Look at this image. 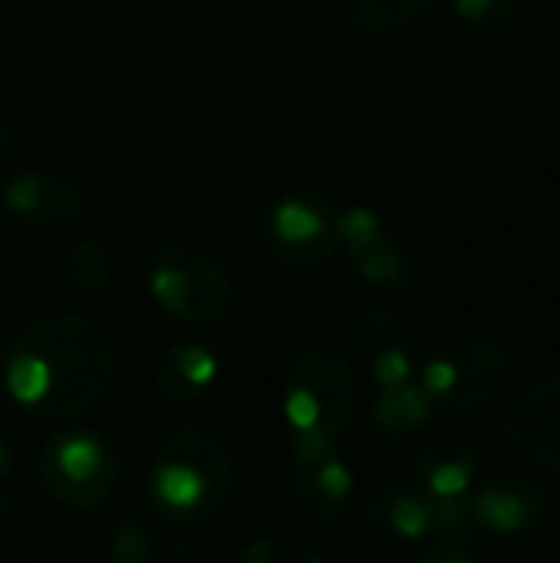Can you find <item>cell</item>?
Listing matches in <instances>:
<instances>
[{"label":"cell","instance_id":"obj_2","mask_svg":"<svg viewBox=\"0 0 560 563\" xmlns=\"http://www.w3.org/2000/svg\"><path fill=\"white\" fill-rule=\"evenodd\" d=\"M234 492V462L218 432L205 426L172 429L152 455L145 495L155 515L172 525L218 518Z\"/></svg>","mask_w":560,"mask_h":563},{"label":"cell","instance_id":"obj_7","mask_svg":"<svg viewBox=\"0 0 560 563\" xmlns=\"http://www.w3.org/2000/svg\"><path fill=\"white\" fill-rule=\"evenodd\" d=\"M512 376L515 366L508 350L492 340H459L436 350L416 383L439 409L472 412L502 399L512 386Z\"/></svg>","mask_w":560,"mask_h":563},{"label":"cell","instance_id":"obj_21","mask_svg":"<svg viewBox=\"0 0 560 563\" xmlns=\"http://www.w3.org/2000/svg\"><path fill=\"white\" fill-rule=\"evenodd\" d=\"M155 561V534L152 525L145 518H122L109 538H106V551L102 563H152Z\"/></svg>","mask_w":560,"mask_h":563},{"label":"cell","instance_id":"obj_15","mask_svg":"<svg viewBox=\"0 0 560 563\" xmlns=\"http://www.w3.org/2000/svg\"><path fill=\"white\" fill-rule=\"evenodd\" d=\"M479 452L465 435H432L413 462V485L439 501H462L475 488Z\"/></svg>","mask_w":560,"mask_h":563},{"label":"cell","instance_id":"obj_11","mask_svg":"<svg viewBox=\"0 0 560 563\" xmlns=\"http://www.w3.org/2000/svg\"><path fill=\"white\" fill-rule=\"evenodd\" d=\"M350 353L376 383V389H396L416 379V343L409 327L389 307L370 303L350 317Z\"/></svg>","mask_w":560,"mask_h":563},{"label":"cell","instance_id":"obj_18","mask_svg":"<svg viewBox=\"0 0 560 563\" xmlns=\"http://www.w3.org/2000/svg\"><path fill=\"white\" fill-rule=\"evenodd\" d=\"M442 0H343V20L360 33H393L429 16Z\"/></svg>","mask_w":560,"mask_h":563},{"label":"cell","instance_id":"obj_12","mask_svg":"<svg viewBox=\"0 0 560 563\" xmlns=\"http://www.w3.org/2000/svg\"><path fill=\"white\" fill-rule=\"evenodd\" d=\"M290 495L300 515L314 525L337 521L353 498V468L337 442L290 445Z\"/></svg>","mask_w":560,"mask_h":563},{"label":"cell","instance_id":"obj_13","mask_svg":"<svg viewBox=\"0 0 560 563\" xmlns=\"http://www.w3.org/2000/svg\"><path fill=\"white\" fill-rule=\"evenodd\" d=\"M505 439L525 462L560 475V376L525 389L505 416Z\"/></svg>","mask_w":560,"mask_h":563},{"label":"cell","instance_id":"obj_19","mask_svg":"<svg viewBox=\"0 0 560 563\" xmlns=\"http://www.w3.org/2000/svg\"><path fill=\"white\" fill-rule=\"evenodd\" d=\"M66 280L79 297H99L112 280L109 247L96 238H79L66 254Z\"/></svg>","mask_w":560,"mask_h":563},{"label":"cell","instance_id":"obj_24","mask_svg":"<svg viewBox=\"0 0 560 563\" xmlns=\"http://www.w3.org/2000/svg\"><path fill=\"white\" fill-rule=\"evenodd\" d=\"M13 148H17V129H13V119H10L7 112H0V168L10 162Z\"/></svg>","mask_w":560,"mask_h":563},{"label":"cell","instance_id":"obj_17","mask_svg":"<svg viewBox=\"0 0 560 563\" xmlns=\"http://www.w3.org/2000/svg\"><path fill=\"white\" fill-rule=\"evenodd\" d=\"M439 412L442 409L429 399V393L416 379H409L396 389H380L373 402V432L386 442L409 439L429 429Z\"/></svg>","mask_w":560,"mask_h":563},{"label":"cell","instance_id":"obj_3","mask_svg":"<svg viewBox=\"0 0 560 563\" xmlns=\"http://www.w3.org/2000/svg\"><path fill=\"white\" fill-rule=\"evenodd\" d=\"M363 402L360 376L330 346H307L284 373L281 406L294 442H340Z\"/></svg>","mask_w":560,"mask_h":563},{"label":"cell","instance_id":"obj_20","mask_svg":"<svg viewBox=\"0 0 560 563\" xmlns=\"http://www.w3.org/2000/svg\"><path fill=\"white\" fill-rule=\"evenodd\" d=\"M459 23L479 36L502 40L518 26V0H449Z\"/></svg>","mask_w":560,"mask_h":563},{"label":"cell","instance_id":"obj_23","mask_svg":"<svg viewBox=\"0 0 560 563\" xmlns=\"http://www.w3.org/2000/svg\"><path fill=\"white\" fill-rule=\"evenodd\" d=\"M416 563H479L472 551V538H439L416 558Z\"/></svg>","mask_w":560,"mask_h":563},{"label":"cell","instance_id":"obj_14","mask_svg":"<svg viewBox=\"0 0 560 563\" xmlns=\"http://www.w3.org/2000/svg\"><path fill=\"white\" fill-rule=\"evenodd\" d=\"M3 208L10 218L30 228H66L79 221L86 198L66 175L20 172L3 185Z\"/></svg>","mask_w":560,"mask_h":563},{"label":"cell","instance_id":"obj_27","mask_svg":"<svg viewBox=\"0 0 560 563\" xmlns=\"http://www.w3.org/2000/svg\"><path fill=\"white\" fill-rule=\"evenodd\" d=\"M7 521H10V495H7L3 485H0V531L7 528Z\"/></svg>","mask_w":560,"mask_h":563},{"label":"cell","instance_id":"obj_6","mask_svg":"<svg viewBox=\"0 0 560 563\" xmlns=\"http://www.w3.org/2000/svg\"><path fill=\"white\" fill-rule=\"evenodd\" d=\"M36 475L50 498L66 508L92 511L106 505L119 485L122 462L109 439L89 429H63L43 442Z\"/></svg>","mask_w":560,"mask_h":563},{"label":"cell","instance_id":"obj_28","mask_svg":"<svg viewBox=\"0 0 560 563\" xmlns=\"http://www.w3.org/2000/svg\"><path fill=\"white\" fill-rule=\"evenodd\" d=\"M172 563H188V558H185V548H175V554H172Z\"/></svg>","mask_w":560,"mask_h":563},{"label":"cell","instance_id":"obj_5","mask_svg":"<svg viewBox=\"0 0 560 563\" xmlns=\"http://www.w3.org/2000/svg\"><path fill=\"white\" fill-rule=\"evenodd\" d=\"M257 241L264 254L284 267H320L343 247V211L317 188L284 191L264 208L257 221Z\"/></svg>","mask_w":560,"mask_h":563},{"label":"cell","instance_id":"obj_4","mask_svg":"<svg viewBox=\"0 0 560 563\" xmlns=\"http://www.w3.org/2000/svg\"><path fill=\"white\" fill-rule=\"evenodd\" d=\"M152 300L185 327H215L231 313L234 280L228 267L185 241L158 244L145 264Z\"/></svg>","mask_w":560,"mask_h":563},{"label":"cell","instance_id":"obj_8","mask_svg":"<svg viewBox=\"0 0 560 563\" xmlns=\"http://www.w3.org/2000/svg\"><path fill=\"white\" fill-rule=\"evenodd\" d=\"M366 525L393 544H422L439 538H475L469 501L429 498L413 482H386L366 498Z\"/></svg>","mask_w":560,"mask_h":563},{"label":"cell","instance_id":"obj_26","mask_svg":"<svg viewBox=\"0 0 560 563\" xmlns=\"http://www.w3.org/2000/svg\"><path fill=\"white\" fill-rule=\"evenodd\" d=\"M10 468H13V449H10V442L0 435V478H3Z\"/></svg>","mask_w":560,"mask_h":563},{"label":"cell","instance_id":"obj_22","mask_svg":"<svg viewBox=\"0 0 560 563\" xmlns=\"http://www.w3.org/2000/svg\"><path fill=\"white\" fill-rule=\"evenodd\" d=\"M231 563H327L310 544L287 534H267L241 548Z\"/></svg>","mask_w":560,"mask_h":563},{"label":"cell","instance_id":"obj_9","mask_svg":"<svg viewBox=\"0 0 560 563\" xmlns=\"http://www.w3.org/2000/svg\"><path fill=\"white\" fill-rule=\"evenodd\" d=\"M343 247L356 280L373 290L409 294L419 284V264L413 251L396 238L389 221L366 205L343 211Z\"/></svg>","mask_w":560,"mask_h":563},{"label":"cell","instance_id":"obj_16","mask_svg":"<svg viewBox=\"0 0 560 563\" xmlns=\"http://www.w3.org/2000/svg\"><path fill=\"white\" fill-rule=\"evenodd\" d=\"M218 373H221V360H218V353L211 346H205V343H175L158 360L155 386L168 402L182 406V402H195L201 393H208L215 386Z\"/></svg>","mask_w":560,"mask_h":563},{"label":"cell","instance_id":"obj_25","mask_svg":"<svg viewBox=\"0 0 560 563\" xmlns=\"http://www.w3.org/2000/svg\"><path fill=\"white\" fill-rule=\"evenodd\" d=\"M545 102H548V109L560 119V69H554V73L545 79Z\"/></svg>","mask_w":560,"mask_h":563},{"label":"cell","instance_id":"obj_10","mask_svg":"<svg viewBox=\"0 0 560 563\" xmlns=\"http://www.w3.org/2000/svg\"><path fill=\"white\" fill-rule=\"evenodd\" d=\"M469 518L475 534L521 538L538 531L554 515V492L528 472H495L469 492Z\"/></svg>","mask_w":560,"mask_h":563},{"label":"cell","instance_id":"obj_1","mask_svg":"<svg viewBox=\"0 0 560 563\" xmlns=\"http://www.w3.org/2000/svg\"><path fill=\"white\" fill-rule=\"evenodd\" d=\"M0 373L10 399L30 419L63 426L106 396L116 373V346L89 317L46 313L10 340Z\"/></svg>","mask_w":560,"mask_h":563}]
</instances>
